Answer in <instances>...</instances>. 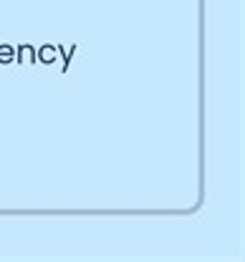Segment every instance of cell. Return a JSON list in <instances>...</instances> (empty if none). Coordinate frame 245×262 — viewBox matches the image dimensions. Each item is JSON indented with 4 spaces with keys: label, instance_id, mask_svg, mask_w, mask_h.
Instances as JSON below:
<instances>
[{
    "label": "cell",
    "instance_id": "6da1fadb",
    "mask_svg": "<svg viewBox=\"0 0 245 262\" xmlns=\"http://www.w3.org/2000/svg\"><path fill=\"white\" fill-rule=\"evenodd\" d=\"M10 58H13V48L3 46V48H0V61H10Z\"/></svg>",
    "mask_w": 245,
    "mask_h": 262
}]
</instances>
